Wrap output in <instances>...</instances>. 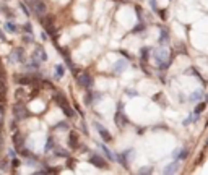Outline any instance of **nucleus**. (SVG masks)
<instances>
[{"label":"nucleus","instance_id":"obj_21","mask_svg":"<svg viewBox=\"0 0 208 175\" xmlns=\"http://www.w3.org/2000/svg\"><path fill=\"white\" fill-rule=\"evenodd\" d=\"M146 172H150V169H142V170H140V174H146Z\"/></svg>","mask_w":208,"mask_h":175},{"label":"nucleus","instance_id":"obj_13","mask_svg":"<svg viewBox=\"0 0 208 175\" xmlns=\"http://www.w3.org/2000/svg\"><path fill=\"white\" fill-rule=\"evenodd\" d=\"M101 148H102V152H104V154H106V156H107V159H111V161H112V159H114V156L111 154V151H109V149H107V148H106V146H101Z\"/></svg>","mask_w":208,"mask_h":175},{"label":"nucleus","instance_id":"obj_19","mask_svg":"<svg viewBox=\"0 0 208 175\" xmlns=\"http://www.w3.org/2000/svg\"><path fill=\"white\" fill-rule=\"evenodd\" d=\"M67 126H68L67 123H59V125H57V128H67Z\"/></svg>","mask_w":208,"mask_h":175},{"label":"nucleus","instance_id":"obj_2","mask_svg":"<svg viewBox=\"0 0 208 175\" xmlns=\"http://www.w3.org/2000/svg\"><path fill=\"white\" fill-rule=\"evenodd\" d=\"M77 83L82 86V88H85V89H90L91 86H93V78H91L88 73L77 75Z\"/></svg>","mask_w":208,"mask_h":175},{"label":"nucleus","instance_id":"obj_11","mask_svg":"<svg viewBox=\"0 0 208 175\" xmlns=\"http://www.w3.org/2000/svg\"><path fill=\"white\" fill-rule=\"evenodd\" d=\"M5 29H8L10 33H15V31H17V26L13 25L12 21H7V23H5Z\"/></svg>","mask_w":208,"mask_h":175},{"label":"nucleus","instance_id":"obj_8","mask_svg":"<svg viewBox=\"0 0 208 175\" xmlns=\"http://www.w3.org/2000/svg\"><path fill=\"white\" fill-rule=\"evenodd\" d=\"M115 123H117V126L125 125V117H124L122 112H117V114H115Z\"/></svg>","mask_w":208,"mask_h":175},{"label":"nucleus","instance_id":"obj_20","mask_svg":"<svg viewBox=\"0 0 208 175\" xmlns=\"http://www.w3.org/2000/svg\"><path fill=\"white\" fill-rule=\"evenodd\" d=\"M8 154H10V157H15V151H13V149H10V152H8Z\"/></svg>","mask_w":208,"mask_h":175},{"label":"nucleus","instance_id":"obj_22","mask_svg":"<svg viewBox=\"0 0 208 175\" xmlns=\"http://www.w3.org/2000/svg\"><path fill=\"white\" fill-rule=\"evenodd\" d=\"M0 39H2V41H5V36H3V33H2V29H0Z\"/></svg>","mask_w":208,"mask_h":175},{"label":"nucleus","instance_id":"obj_6","mask_svg":"<svg viewBox=\"0 0 208 175\" xmlns=\"http://www.w3.org/2000/svg\"><path fill=\"white\" fill-rule=\"evenodd\" d=\"M96 128H98V131H99V135H101L102 138H104V141H112V135L109 133V131L106 130V128H102L101 125H96Z\"/></svg>","mask_w":208,"mask_h":175},{"label":"nucleus","instance_id":"obj_12","mask_svg":"<svg viewBox=\"0 0 208 175\" xmlns=\"http://www.w3.org/2000/svg\"><path fill=\"white\" fill-rule=\"evenodd\" d=\"M62 76H64V67L57 65L55 67V78H62Z\"/></svg>","mask_w":208,"mask_h":175},{"label":"nucleus","instance_id":"obj_9","mask_svg":"<svg viewBox=\"0 0 208 175\" xmlns=\"http://www.w3.org/2000/svg\"><path fill=\"white\" fill-rule=\"evenodd\" d=\"M0 10H2V13H3L5 16H8L10 20H12V18H15V13L10 12V8L7 7V5H0Z\"/></svg>","mask_w":208,"mask_h":175},{"label":"nucleus","instance_id":"obj_4","mask_svg":"<svg viewBox=\"0 0 208 175\" xmlns=\"http://www.w3.org/2000/svg\"><path fill=\"white\" fill-rule=\"evenodd\" d=\"M90 162L93 164V165L99 167V169H102V167H107L106 161H104V159H102L99 154H91V156H90Z\"/></svg>","mask_w":208,"mask_h":175},{"label":"nucleus","instance_id":"obj_10","mask_svg":"<svg viewBox=\"0 0 208 175\" xmlns=\"http://www.w3.org/2000/svg\"><path fill=\"white\" fill-rule=\"evenodd\" d=\"M176 170H177V164H171L169 167L164 169V174H174Z\"/></svg>","mask_w":208,"mask_h":175},{"label":"nucleus","instance_id":"obj_14","mask_svg":"<svg viewBox=\"0 0 208 175\" xmlns=\"http://www.w3.org/2000/svg\"><path fill=\"white\" fill-rule=\"evenodd\" d=\"M124 68H125V62H120L119 65H115V67H114V70H117V71H122Z\"/></svg>","mask_w":208,"mask_h":175},{"label":"nucleus","instance_id":"obj_5","mask_svg":"<svg viewBox=\"0 0 208 175\" xmlns=\"http://www.w3.org/2000/svg\"><path fill=\"white\" fill-rule=\"evenodd\" d=\"M12 57H15V60H17V62L23 63V62H25V50L21 49V47H18V49H15V50H13Z\"/></svg>","mask_w":208,"mask_h":175},{"label":"nucleus","instance_id":"obj_1","mask_svg":"<svg viewBox=\"0 0 208 175\" xmlns=\"http://www.w3.org/2000/svg\"><path fill=\"white\" fill-rule=\"evenodd\" d=\"M25 2L29 5V8L33 10V12L36 13L39 18L46 16V13H47V7H46V3L42 2V0H25Z\"/></svg>","mask_w":208,"mask_h":175},{"label":"nucleus","instance_id":"obj_17","mask_svg":"<svg viewBox=\"0 0 208 175\" xmlns=\"http://www.w3.org/2000/svg\"><path fill=\"white\" fill-rule=\"evenodd\" d=\"M205 109V104H200V106H197V109H195V114H200L202 110Z\"/></svg>","mask_w":208,"mask_h":175},{"label":"nucleus","instance_id":"obj_3","mask_svg":"<svg viewBox=\"0 0 208 175\" xmlns=\"http://www.w3.org/2000/svg\"><path fill=\"white\" fill-rule=\"evenodd\" d=\"M55 99H57V104L62 107V110H64V112H65L68 117H72V115H73V110L70 109V106H68V102H67V99H64L60 94H55Z\"/></svg>","mask_w":208,"mask_h":175},{"label":"nucleus","instance_id":"obj_7","mask_svg":"<svg viewBox=\"0 0 208 175\" xmlns=\"http://www.w3.org/2000/svg\"><path fill=\"white\" fill-rule=\"evenodd\" d=\"M33 57L39 58L41 62H46V60H47V55H46V52H44V49H42V47H37V49L34 50Z\"/></svg>","mask_w":208,"mask_h":175},{"label":"nucleus","instance_id":"obj_16","mask_svg":"<svg viewBox=\"0 0 208 175\" xmlns=\"http://www.w3.org/2000/svg\"><path fill=\"white\" fill-rule=\"evenodd\" d=\"M197 99H200V93H195V94H192L190 96V101L197 102Z\"/></svg>","mask_w":208,"mask_h":175},{"label":"nucleus","instance_id":"obj_15","mask_svg":"<svg viewBox=\"0 0 208 175\" xmlns=\"http://www.w3.org/2000/svg\"><path fill=\"white\" fill-rule=\"evenodd\" d=\"M20 7H21V10H23V13H25L26 16H29V10H28V7H26V5L23 3V2L20 3Z\"/></svg>","mask_w":208,"mask_h":175},{"label":"nucleus","instance_id":"obj_18","mask_svg":"<svg viewBox=\"0 0 208 175\" xmlns=\"http://www.w3.org/2000/svg\"><path fill=\"white\" fill-rule=\"evenodd\" d=\"M25 31H28L29 34L33 33V28H31V25H25Z\"/></svg>","mask_w":208,"mask_h":175}]
</instances>
